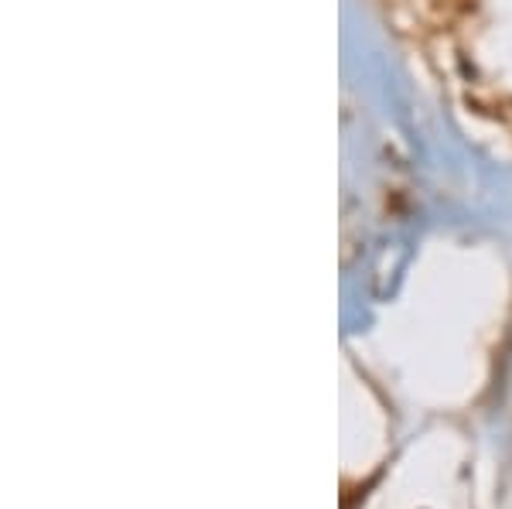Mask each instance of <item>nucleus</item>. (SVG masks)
<instances>
[]
</instances>
